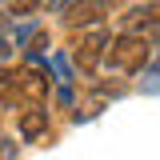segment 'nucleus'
Segmentation results:
<instances>
[{
	"label": "nucleus",
	"instance_id": "nucleus-1",
	"mask_svg": "<svg viewBox=\"0 0 160 160\" xmlns=\"http://www.w3.org/2000/svg\"><path fill=\"white\" fill-rule=\"evenodd\" d=\"M44 96H48V72H40V68H20L16 76L8 80L4 104L16 108V112H28V108H40Z\"/></svg>",
	"mask_w": 160,
	"mask_h": 160
},
{
	"label": "nucleus",
	"instance_id": "nucleus-2",
	"mask_svg": "<svg viewBox=\"0 0 160 160\" xmlns=\"http://www.w3.org/2000/svg\"><path fill=\"white\" fill-rule=\"evenodd\" d=\"M108 68H116V72H140V68H148V60H152V44L140 36V32H120L112 44H108Z\"/></svg>",
	"mask_w": 160,
	"mask_h": 160
},
{
	"label": "nucleus",
	"instance_id": "nucleus-3",
	"mask_svg": "<svg viewBox=\"0 0 160 160\" xmlns=\"http://www.w3.org/2000/svg\"><path fill=\"white\" fill-rule=\"evenodd\" d=\"M104 52H108V32H104V28H92V32H84L80 44L72 48V60H76L80 72H96Z\"/></svg>",
	"mask_w": 160,
	"mask_h": 160
},
{
	"label": "nucleus",
	"instance_id": "nucleus-4",
	"mask_svg": "<svg viewBox=\"0 0 160 160\" xmlns=\"http://www.w3.org/2000/svg\"><path fill=\"white\" fill-rule=\"evenodd\" d=\"M112 4H116V0H76V4L64 12V24H68V28L96 24L100 16H108V12H112Z\"/></svg>",
	"mask_w": 160,
	"mask_h": 160
},
{
	"label": "nucleus",
	"instance_id": "nucleus-5",
	"mask_svg": "<svg viewBox=\"0 0 160 160\" xmlns=\"http://www.w3.org/2000/svg\"><path fill=\"white\" fill-rule=\"evenodd\" d=\"M124 24V32H136V28H152V24H160V0H152V4H140V8H132L128 16L120 20Z\"/></svg>",
	"mask_w": 160,
	"mask_h": 160
},
{
	"label": "nucleus",
	"instance_id": "nucleus-6",
	"mask_svg": "<svg viewBox=\"0 0 160 160\" xmlns=\"http://www.w3.org/2000/svg\"><path fill=\"white\" fill-rule=\"evenodd\" d=\"M48 132V112H40V108H28L24 116H20V136L24 140H36Z\"/></svg>",
	"mask_w": 160,
	"mask_h": 160
},
{
	"label": "nucleus",
	"instance_id": "nucleus-7",
	"mask_svg": "<svg viewBox=\"0 0 160 160\" xmlns=\"http://www.w3.org/2000/svg\"><path fill=\"white\" fill-rule=\"evenodd\" d=\"M44 0H4V8L12 12V16H28V12H36Z\"/></svg>",
	"mask_w": 160,
	"mask_h": 160
},
{
	"label": "nucleus",
	"instance_id": "nucleus-8",
	"mask_svg": "<svg viewBox=\"0 0 160 160\" xmlns=\"http://www.w3.org/2000/svg\"><path fill=\"white\" fill-rule=\"evenodd\" d=\"M52 72H56L60 84H68V80H72V72H68V60H64V56H52Z\"/></svg>",
	"mask_w": 160,
	"mask_h": 160
},
{
	"label": "nucleus",
	"instance_id": "nucleus-9",
	"mask_svg": "<svg viewBox=\"0 0 160 160\" xmlns=\"http://www.w3.org/2000/svg\"><path fill=\"white\" fill-rule=\"evenodd\" d=\"M144 92H160V64L144 72Z\"/></svg>",
	"mask_w": 160,
	"mask_h": 160
},
{
	"label": "nucleus",
	"instance_id": "nucleus-10",
	"mask_svg": "<svg viewBox=\"0 0 160 160\" xmlns=\"http://www.w3.org/2000/svg\"><path fill=\"white\" fill-rule=\"evenodd\" d=\"M12 156H16V144L8 136H0V160H12Z\"/></svg>",
	"mask_w": 160,
	"mask_h": 160
},
{
	"label": "nucleus",
	"instance_id": "nucleus-11",
	"mask_svg": "<svg viewBox=\"0 0 160 160\" xmlns=\"http://www.w3.org/2000/svg\"><path fill=\"white\" fill-rule=\"evenodd\" d=\"M44 4H48V12H68L72 8V0H44Z\"/></svg>",
	"mask_w": 160,
	"mask_h": 160
},
{
	"label": "nucleus",
	"instance_id": "nucleus-12",
	"mask_svg": "<svg viewBox=\"0 0 160 160\" xmlns=\"http://www.w3.org/2000/svg\"><path fill=\"white\" fill-rule=\"evenodd\" d=\"M8 80H12V72H8V68H0V88H4Z\"/></svg>",
	"mask_w": 160,
	"mask_h": 160
},
{
	"label": "nucleus",
	"instance_id": "nucleus-13",
	"mask_svg": "<svg viewBox=\"0 0 160 160\" xmlns=\"http://www.w3.org/2000/svg\"><path fill=\"white\" fill-rule=\"evenodd\" d=\"M8 52H12V48H8V40H0V60L8 56Z\"/></svg>",
	"mask_w": 160,
	"mask_h": 160
}]
</instances>
